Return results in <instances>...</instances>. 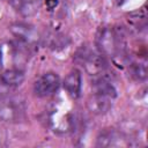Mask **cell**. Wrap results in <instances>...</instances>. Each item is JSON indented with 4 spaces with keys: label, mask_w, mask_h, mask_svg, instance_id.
Listing matches in <instances>:
<instances>
[{
    "label": "cell",
    "mask_w": 148,
    "mask_h": 148,
    "mask_svg": "<svg viewBox=\"0 0 148 148\" xmlns=\"http://www.w3.org/2000/svg\"><path fill=\"white\" fill-rule=\"evenodd\" d=\"M25 112L24 102L16 96L6 95L0 98V120L14 123L23 118Z\"/></svg>",
    "instance_id": "7a4b0ae2"
},
{
    "label": "cell",
    "mask_w": 148,
    "mask_h": 148,
    "mask_svg": "<svg viewBox=\"0 0 148 148\" xmlns=\"http://www.w3.org/2000/svg\"><path fill=\"white\" fill-rule=\"evenodd\" d=\"M60 84L58 74L49 72L40 75L34 83V92L38 97H49L53 95Z\"/></svg>",
    "instance_id": "277c9868"
},
{
    "label": "cell",
    "mask_w": 148,
    "mask_h": 148,
    "mask_svg": "<svg viewBox=\"0 0 148 148\" xmlns=\"http://www.w3.org/2000/svg\"><path fill=\"white\" fill-rule=\"evenodd\" d=\"M96 46L101 54L111 57L114 62L120 64L126 59L125 38L119 29L112 27H103L97 31Z\"/></svg>",
    "instance_id": "6da1fadb"
},
{
    "label": "cell",
    "mask_w": 148,
    "mask_h": 148,
    "mask_svg": "<svg viewBox=\"0 0 148 148\" xmlns=\"http://www.w3.org/2000/svg\"><path fill=\"white\" fill-rule=\"evenodd\" d=\"M1 68H2V53L0 50V74H1Z\"/></svg>",
    "instance_id": "9a60e30c"
},
{
    "label": "cell",
    "mask_w": 148,
    "mask_h": 148,
    "mask_svg": "<svg viewBox=\"0 0 148 148\" xmlns=\"http://www.w3.org/2000/svg\"><path fill=\"white\" fill-rule=\"evenodd\" d=\"M82 88V77L79 69H72L64 80V89L67 95L72 98H77L81 94Z\"/></svg>",
    "instance_id": "9c48e42d"
},
{
    "label": "cell",
    "mask_w": 148,
    "mask_h": 148,
    "mask_svg": "<svg viewBox=\"0 0 148 148\" xmlns=\"http://www.w3.org/2000/svg\"><path fill=\"white\" fill-rule=\"evenodd\" d=\"M91 87L94 89V92H96V94L104 95V96L110 97L112 99L114 97H117V89H116L114 84L104 73L94 76V80L91 82Z\"/></svg>",
    "instance_id": "52a82bcc"
},
{
    "label": "cell",
    "mask_w": 148,
    "mask_h": 148,
    "mask_svg": "<svg viewBox=\"0 0 148 148\" xmlns=\"http://www.w3.org/2000/svg\"><path fill=\"white\" fill-rule=\"evenodd\" d=\"M9 2L23 16H31L38 10V0H9Z\"/></svg>",
    "instance_id": "8fae6325"
},
{
    "label": "cell",
    "mask_w": 148,
    "mask_h": 148,
    "mask_svg": "<svg viewBox=\"0 0 148 148\" xmlns=\"http://www.w3.org/2000/svg\"><path fill=\"white\" fill-rule=\"evenodd\" d=\"M24 80V73L21 69H8L0 74V86L7 89L18 87Z\"/></svg>",
    "instance_id": "30bf717a"
},
{
    "label": "cell",
    "mask_w": 148,
    "mask_h": 148,
    "mask_svg": "<svg viewBox=\"0 0 148 148\" xmlns=\"http://www.w3.org/2000/svg\"><path fill=\"white\" fill-rule=\"evenodd\" d=\"M57 3H58L57 0H46V6L49 9H53L57 6Z\"/></svg>",
    "instance_id": "5bb4252c"
},
{
    "label": "cell",
    "mask_w": 148,
    "mask_h": 148,
    "mask_svg": "<svg viewBox=\"0 0 148 148\" xmlns=\"http://www.w3.org/2000/svg\"><path fill=\"white\" fill-rule=\"evenodd\" d=\"M112 98L94 92L87 99V108L94 114H105L112 108Z\"/></svg>",
    "instance_id": "ba28073f"
},
{
    "label": "cell",
    "mask_w": 148,
    "mask_h": 148,
    "mask_svg": "<svg viewBox=\"0 0 148 148\" xmlns=\"http://www.w3.org/2000/svg\"><path fill=\"white\" fill-rule=\"evenodd\" d=\"M97 147H127L132 146L131 140L121 132L114 128L102 131L96 139Z\"/></svg>",
    "instance_id": "5b68a950"
},
{
    "label": "cell",
    "mask_w": 148,
    "mask_h": 148,
    "mask_svg": "<svg viewBox=\"0 0 148 148\" xmlns=\"http://www.w3.org/2000/svg\"><path fill=\"white\" fill-rule=\"evenodd\" d=\"M116 1V3L118 5V6H120V5H123L124 2H125V0H114Z\"/></svg>",
    "instance_id": "2e32d148"
},
{
    "label": "cell",
    "mask_w": 148,
    "mask_h": 148,
    "mask_svg": "<svg viewBox=\"0 0 148 148\" xmlns=\"http://www.w3.org/2000/svg\"><path fill=\"white\" fill-rule=\"evenodd\" d=\"M10 32L22 43L24 44H35L39 39V35L35 27L28 23H22V22H16L9 25Z\"/></svg>",
    "instance_id": "8992f818"
},
{
    "label": "cell",
    "mask_w": 148,
    "mask_h": 148,
    "mask_svg": "<svg viewBox=\"0 0 148 148\" xmlns=\"http://www.w3.org/2000/svg\"><path fill=\"white\" fill-rule=\"evenodd\" d=\"M77 60L84 66L86 71L90 75H99L103 74L108 67V62L105 57L101 53H96L89 49H81L76 56Z\"/></svg>",
    "instance_id": "3957f363"
},
{
    "label": "cell",
    "mask_w": 148,
    "mask_h": 148,
    "mask_svg": "<svg viewBox=\"0 0 148 148\" xmlns=\"http://www.w3.org/2000/svg\"><path fill=\"white\" fill-rule=\"evenodd\" d=\"M146 17H147L146 10H145V8H142L141 10L133 13V14L131 15V17L128 18V21H130L132 24H134L138 29H139V28H145V27H146Z\"/></svg>",
    "instance_id": "4fadbf2b"
},
{
    "label": "cell",
    "mask_w": 148,
    "mask_h": 148,
    "mask_svg": "<svg viewBox=\"0 0 148 148\" xmlns=\"http://www.w3.org/2000/svg\"><path fill=\"white\" fill-rule=\"evenodd\" d=\"M130 73L138 81L146 80V77H147V65H146V60H139V61L131 62V65H130Z\"/></svg>",
    "instance_id": "7c38bea8"
}]
</instances>
